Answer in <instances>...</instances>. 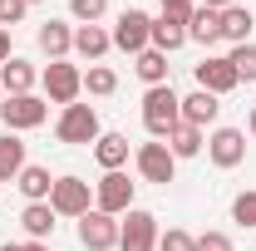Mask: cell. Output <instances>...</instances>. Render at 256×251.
Masks as SVG:
<instances>
[{
	"mask_svg": "<svg viewBox=\"0 0 256 251\" xmlns=\"http://www.w3.org/2000/svg\"><path fill=\"white\" fill-rule=\"evenodd\" d=\"M226 60H232V69H236V79H256V44H236Z\"/></svg>",
	"mask_w": 256,
	"mask_h": 251,
	"instance_id": "cell-27",
	"label": "cell"
},
{
	"mask_svg": "<svg viewBox=\"0 0 256 251\" xmlns=\"http://www.w3.org/2000/svg\"><path fill=\"white\" fill-rule=\"evenodd\" d=\"M25 5H34V0H25Z\"/></svg>",
	"mask_w": 256,
	"mask_h": 251,
	"instance_id": "cell-39",
	"label": "cell"
},
{
	"mask_svg": "<svg viewBox=\"0 0 256 251\" xmlns=\"http://www.w3.org/2000/svg\"><path fill=\"white\" fill-rule=\"evenodd\" d=\"M252 10L246 5H226L222 10V40H232V44H246V34H252Z\"/></svg>",
	"mask_w": 256,
	"mask_h": 251,
	"instance_id": "cell-21",
	"label": "cell"
},
{
	"mask_svg": "<svg viewBox=\"0 0 256 251\" xmlns=\"http://www.w3.org/2000/svg\"><path fill=\"white\" fill-rule=\"evenodd\" d=\"M158 251H197V236H188L182 226H168L158 236Z\"/></svg>",
	"mask_w": 256,
	"mask_h": 251,
	"instance_id": "cell-29",
	"label": "cell"
},
{
	"mask_svg": "<svg viewBox=\"0 0 256 251\" xmlns=\"http://www.w3.org/2000/svg\"><path fill=\"white\" fill-rule=\"evenodd\" d=\"M108 44H114V34L98 30V25H79V30H74V50H79L84 60H98V54H108Z\"/></svg>",
	"mask_w": 256,
	"mask_h": 251,
	"instance_id": "cell-23",
	"label": "cell"
},
{
	"mask_svg": "<svg viewBox=\"0 0 256 251\" xmlns=\"http://www.w3.org/2000/svg\"><path fill=\"white\" fill-rule=\"evenodd\" d=\"M25 251H50V246H44V242H25Z\"/></svg>",
	"mask_w": 256,
	"mask_h": 251,
	"instance_id": "cell-36",
	"label": "cell"
},
{
	"mask_svg": "<svg viewBox=\"0 0 256 251\" xmlns=\"http://www.w3.org/2000/svg\"><path fill=\"white\" fill-rule=\"evenodd\" d=\"M158 246V217L143 207H128V222H118V251H153Z\"/></svg>",
	"mask_w": 256,
	"mask_h": 251,
	"instance_id": "cell-3",
	"label": "cell"
},
{
	"mask_svg": "<svg viewBox=\"0 0 256 251\" xmlns=\"http://www.w3.org/2000/svg\"><path fill=\"white\" fill-rule=\"evenodd\" d=\"M20 226H25L30 242H44V236L54 232V207H50V202H30V207L20 212Z\"/></svg>",
	"mask_w": 256,
	"mask_h": 251,
	"instance_id": "cell-19",
	"label": "cell"
},
{
	"mask_svg": "<svg viewBox=\"0 0 256 251\" xmlns=\"http://www.w3.org/2000/svg\"><path fill=\"white\" fill-rule=\"evenodd\" d=\"M79 246H89V251H108V246H118V222L108 217V212H84L79 217Z\"/></svg>",
	"mask_w": 256,
	"mask_h": 251,
	"instance_id": "cell-10",
	"label": "cell"
},
{
	"mask_svg": "<svg viewBox=\"0 0 256 251\" xmlns=\"http://www.w3.org/2000/svg\"><path fill=\"white\" fill-rule=\"evenodd\" d=\"M15 20H25V0H0V30H10Z\"/></svg>",
	"mask_w": 256,
	"mask_h": 251,
	"instance_id": "cell-31",
	"label": "cell"
},
{
	"mask_svg": "<svg viewBox=\"0 0 256 251\" xmlns=\"http://www.w3.org/2000/svg\"><path fill=\"white\" fill-rule=\"evenodd\" d=\"M89 202H94V188L84 178H54V188H50L54 217H84V212H94Z\"/></svg>",
	"mask_w": 256,
	"mask_h": 251,
	"instance_id": "cell-2",
	"label": "cell"
},
{
	"mask_svg": "<svg viewBox=\"0 0 256 251\" xmlns=\"http://www.w3.org/2000/svg\"><path fill=\"white\" fill-rule=\"evenodd\" d=\"M84 89H89V94H114V89H118V74L104 69V64H94V69L84 74Z\"/></svg>",
	"mask_w": 256,
	"mask_h": 251,
	"instance_id": "cell-26",
	"label": "cell"
},
{
	"mask_svg": "<svg viewBox=\"0 0 256 251\" xmlns=\"http://www.w3.org/2000/svg\"><path fill=\"white\" fill-rule=\"evenodd\" d=\"M0 89H5V98H15V94H30L34 89V64L30 60H10L0 64Z\"/></svg>",
	"mask_w": 256,
	"mask_h": 251,
	"instance_id": "cell-13",
	"label": "cell"
},
{
	"mask_svg": "<svg viewBox=\"0 0 256 251\" xmlns=\"http://www.w3.org/2000/svg\"><path fill=\"white\" fill-rule=\"evenodd\" d=\"M148 44L162 50V54L182 50V44H188V20H178V15H158V20H153V40H148Z\"/></svg>",
	"mask_w": 256,
	"mask_h": 251,
	"instance_id": "cell-14",
	"label": "cell"
},
{
	"mask_svg": "<svg viewBox=\"0 0 256 251\" xmlns=\"http://www.w3.org/2000/svg\"><path fill=\"white\" fill-rule=\"evenodd\" d=\"M158 5H162V15H178V20H188L192 10H197L192 0H158Z\"/></svg>",
	"mask_w": 256,
	"mask_h": 251,
	"instance_id": "cell-33",
	"label": "cell"
},
{
	"mask_svg": "<svg viewBox=\"0 0 256 251\" xmlns=\"http://www.w3.org/2000/svg\"><path fill=\"white\" fill-rule=\"evenodd\" d=\"M10 60V30H0V64Z\"/></svg>",
	"mask_w": 256,
	"mask_h": 251,
	"instance_id": "cell-34",
	"label": "cell"
},
{
	"mask_svg": "<svg viewBox=\"0 0 256 251\" xmlns=\"http://www.w3.org/2000/svg\"><path fill=\"white\" fill-rule=\"evenodd\" d=\"M168 148H172V158H197V153H202V128L178 124L172 133H168Z\"/></svg>",
	"mask_w": 256,
	"mask_h": 251,
	"instance_id": "cell-25",
	"label": "cell"
},
{
	"mask_svg": "<svg viewBox=\"0 0 256 251\" xmlns=\"http://www.w3.org/2000/svg\"><path fill=\"white\" fill-rule=\"evenodd\" d=\"M217 114H222V104H217V94H207V89H197V94L182 98V124H192V128L217 124Z\"/></svg>",
	"mask_w": 256,
	"mask_h": 251,
	"instance_id": "cell-15",
	"label": "cell"
},
{
	"mask_svg": "<svg viewBox=\"0 0 256 251\" xmlns=\"http://www.w3.org/2000/svg\"><path fill=\"white\" fill-rule=\"evenodd\" d=\"M0 251H25V246H10V242H5V246H0Z\"/></svg>",
	"mask_w": 256,
	"mask_h": 251,
	"instance_id": "cell-38",
	"label": "cell"
},
{
	"mask_svg": "<svg viewBox=\"0 0 256 251\" xmlns=\"http://www.w3.org/2000/svg\"><path fill=\"white\" fill-rule=\"evenodd\" d=\"M246 128H252V138H256V108H252V118H246Z\"/></svg>",
	"mask_w": 256,
	"mask_h": 251,
	"instance_id": "cell-37",
	"label": "cell"
},
{
	"mask_svg": "<svg viewBox=\"0 0 256 251\" xmlns=\"http://www.w3.org/2000/svg\"><path fill=\"white\" fill-rule=\"evenodd\" d=\"M178 124H182V98L172 94V84L148 89V94H143V128H148L158 143H168V133Z\"/></svg>",
	"mask_w": 256,
	"mask_h": 251,
	"instance_id": "cell-1",
	"label": "cell"
},
{
	"mask_svg": "<svg viewBox=\"0 0 256 251\" xmlns=\"http://www.w3.org/2000/svg\"><path fill=\"white\" fill-rule=\"evenodd\" d=\"M79 89H84V74H79L74 64H64V60H50V69H44V94L69 108V104L79 98Z\"/></svg>",
	"mask_w": 256,
	"mask_h": 251,
	"instance_id": "cell-9",
	"label": "cell"
},
{
	"mask_svg": "<svg viewBox=\"0 0 256 251\" xmlns=\"http://www.w3.org/2000/svg\"><path fill=\"white\" fill-rule=\"evenodd\" d=\"M148 40H153V20H148L143 10H124V15H118V25H114V44L128 50V54H143V50H148Z\"/></svg>",
	"mask_w": 256,
	"mask_h": 251,
	"instance_id": "cell-7",
	"label": "cell"
},
{
	"mask_svg": "<svg viewBox=\"0 0 256 251\" xmlns=\"http://www.w3.org/2000/svg\"><path fill=\"white\" fill-rule=\"evenodd\" d=\"M0 94H5V89H0Z\"/></svg>",
	"mask_w": 256,
	"mask_h": 251,
	"instance_id": "cell-40",
	"label": "cell"
},
{
	"mask_svg": "<svg viewBox=\"0 0 256 251\" xmlns=\"http://www.w3.org/2000/svg\"><path fill=\"white\" fill-rule=\"evenodd\" d=\"M94 158H98V168H104V172H124V162H128V138H124V133H98Z\"/></svg>",
	"mask_w": 256,
	"mask_h": 251,
	"instance_id": "cell-16",
	"label": "cell"
},
{
	"mask_svg": "<svg viewBox=\"0 0 256 251\" xmlns=\"http://www.w3.org/2000/svg\"><path fill=\"white\" fill-rule=\"evenodd\" d=\"M15 182H20V192H25L30 202H50V188H54L50 168H30V162H25V172H20Z\"/></svg>",
	"mask_w": 256,
	"mask_h": 251,
	"instance_id": "cell-24",
	"label": "cell"
},
{
	"mask_svg": "<svg viewBox=\"0 0 256 251\" xmlns=\"http://www.w3.org/2000/svg\"><path fill=\"white\" fill-rule=\"evenodd\" d=\"M192 74H197V89H207V94H217V98L232 94V89L242 84V79H236V69H232V60H212V54L197 64Z\"/></svg>",
	"mask_w": 256,
	"mask_h": 251,
	"instance_id": "cell-11",
	"label": "cell"
},
{
	"mask_svg": "<svg viewBox=\"0 0 256 251\" xmlns=\"http://www.w3.org/2000/svg\"><path fill=\"white\" fill-rule=\"evenodd\" d=\"M232 222H236V226H256V192H242V197L232 202Z\"/></svg>",
	"mask_w": 256,
	"mask_h": 251,
	"instance_id": "cell-30",
	"label": "cell"
},
{
	"mask_svg": "<svg viewBox=\"0 0 256 251\" xmlns=\"http://www.w3.org/2000/svg\"><path fill=\"white\" fill-rule=\"evenodd\" d=\"M207 158H212L217 168H236V162L246 158V138H242L236 128H217V133L207 138Z\"/></svg>",
	"mask_w": 256,
	"mask_h": 251,
	"instance_id": "cell-12",
	"label": "cell"
},
{
	"mask_svg": "<svg viewBox=\"0 0 256 251\" xmlns=\"http://www.w3.org/2000/svg\"><path fill=\"white\" fill-rule=\"evenodd\" d=\"M226 5H232V0H202V10H217V15H222Z\"/></svg>",
	"mask_w": 256,
	"mask_h": 251,
	"instance_id": "cell-35",
	"label": "cell"
},
{
	"mask_svg": "<svg viewBox=\"0 0 256 251\" xmlns=\"http://www.w3.org/2000/svg\"><path fill=\"white\" fill-rule=\"evenodd\" d=\"M197 251H232V236L226 232H202L197 236Z\"/></svg>",
	"mask_w": 256,
	"mask_h": 251,
	"instance_id": "cell-32",
	"label": "cell"
},
{
	"mask_svg": "<svg viewBox=\"0 0 256 251\" xmlns=\"http://www.w3.org/2000/svg\"><path fill=\"white\" fill-rule=\"evenodd\" d=\"M94 207L98 212H108V217H118L133 207V182H128V172H104L94 182Z\"/></svg>",
	"mask_w": 256,
	"mask_h": 251,
	"instance_id": "cell-6",
	"label": "cell"
},
{
	"mask_svg": "<svg viewBox=\"0 0 256 251\" xmlns=\"http://www.w3.org/2000/svg\"><path fill=\"white\" fill-rule=\"evenodd\" d=\"M138 172H143V182L168 188V182H172V172H178L172 148H168V143H143V148H138Z\"/></svg>",
	"mask_w": 256,
	"mask_h": 251,
	"instance_id": "cell-8",
	"label": "cell"
},
{
	"mask_svg": "<svg viewBox=\"0 0 256 251\" xmlns=\"http://www.w3.org/2000/svg\"><path fill=\"white\" fill-rule=\"evenodd\" d=\"M108 10V0H69V15L79 25H98V15Z\"/></svg>",
	"mask_w": 256,
	"mask_h": 251,
	"instance_id": "cell-28",
	"label": "cell"
},
{
	"mask_svg": "<svg viewBox=\"0 0 256 251\" xmlns=\"http://www.w3.org/2000/svg\"><path fill=\"white\" fill-rule=\"evenodd\" d=\"M188 40H197V44H207V50H212V44L222 40V15L197 5V10L188 15Z\"/></svg>",
	"mask_w": 256,
	"mask_h": 251,
	"instance_id": "cell-17",
	"label": "cell"
},
{
	"mask_svg": "<svg viewBox=\"0 0 256 251\" xmlns=\"http://www.w3.org/2000/svg\"><path fill=\"white\" fill-rule=\"evenodd\" d=\"M20 172H25V143L15 133H5L0 138V182H15Z\"/></svg>",
	"mask_w": 256,
	"mask_h": 251,
	"instance_id": "cell-20",
	"label": "cell"
},
{
	"mask_svg": "<svg viewBox=\"0 0 256 251\" xmlns=\"http://www.w3.org/2000/svg\"><path fill=\"white\" fill-rule=\"evenodd\" d=\"M54 138L60 143H98V114L89 104H69L54 124Z\"/></svg>",
	"mask_w": 256,
	"mask_h": 251,
	"instance_id": "cell-4",
	"label": "cell"
},
{
	"mask_svg": "<svg viewBox=\"0 0 256 251\" xmlns=\"http://www.w3.org/2000/svg\"><path fill=\"white\" fill-rule=\"evenodd\" d=\"M133 69H138V79H143L148 89L168 84V54H162V50H153V44H148V50L138 54V64H133Z\"/></svg>",
	"mask_w": 256,
	"mask_h": 251,
	"instance_id": "cell-22",
	"label": "cell"
},
{
	"mask_svg": "<svg viewBox=\"0 0 256 251\" xmlns=\"http://www.w3.org/2000/svg\"><path fill=\"white\" fill-rule=\"evenodd\" d=\"M44 98H34V94H15V98H5L0 104V124H5V133H25V128H40L44 124Z\"/></svg>",
	"mask_w": 256,
	"mask_h": 251,
	"instance_id": "cell-5",
	"label": "cell"
},
{
	"mask_svg": "<svg viewBox=\"0 0 256 251\" xmlns=\"http://www.w3.org/2000/svg\"><path fill=\"white\" fill-rule=\"evenodd\" d=\"M40 50H44L50 60H64V54L74 50V30H69L64 20H44V25H40Z\"/></svg>",
	"mask_w": 256,
	"mask_h": 251,
	"instance_id": "cell-18",
	"label": "cell"
}]
</instances>
